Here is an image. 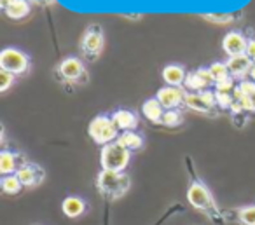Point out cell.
Listing matches in <instances>:
<instances>
[{"mask_svg": "<svg viewBox=\"0 0 255 225\" xmlns=\"http://www.w3.org/2000/svg\"><path fill=\"white\" fill-rule=\"evenodd\" d=\"M98 190L109 199H119L129 189V176L119 171H107L102 169L96 180Z\"/></svg>", "mask_w": 255, "mask_h": 225, "instance_id": "1", "label": "cell"}, {"mask_svg": "<svg viewBox=\"0 0 255 225\" xmlns=\"http://www.w3.org/2000/svg\"><path fill=\"white\" fill-rule=\"evenodd\" d=\"M129 161H131V152L123 147L119 141L103 145L102 152H100V164H102V169H107V171L123 173L128 168Z\"/></svg>", "mask_w": 255, "mask_h": 225, "instance_id": "2", "label": "cell"}, {"mask_svg": "<svg viewBox=\"0 0 255 225\" xmlns=\"http://www.w3.org/2000/svg\"><path fill=\"white\" fill-rule=\"evenodd\" d=\"M88 133L96 145H109L112 141H117V138L121 134L112 115H96L89 122Z\"/></svg>", "mask_w": 255, "mask_h": 225, "instance_id": "3", "label": "cell"}, {"mask_svg": "<svg viewBox=\"0 0 255 225\" xmlns=\"http://www.w3.org/2000/svg\"><path fill=\"white\" fill-rule=\"evenodd\" d=\"M30 68V60L23 51L16 47H5L0 53V70H5L12 75H21Z\"/></svg>", "mask_w": 255, "mask_h": 225, "instance_id": "4", "label": "cell"}, {"mask_svg": "<svg viewBox=\"0 0 255 225\" xmlns=\"http://www.w3.org/2000/svg\"><path fill=\"white\" fill-rule=\"evenodd\" d=\"M187 201L196 208V210L206 211L208 217L210 215H212V217H217V215H219V211H217V208H215V203H213V199H212V194H210L208 189H206L201 182H198V180H194V182L189 185Z\"/></svg>", "mask_w": 255, "mask_h": 225, "instance_id": "5", "label": "cell"}, {"mask_svg": "<svg viewBox=\"0 0 255 225\" xmlns=\"http://www.w3.org/2000/svg\"><path fill=\"white\" fill-rule=\"evenodd\" d=\"M105 46V37H103V28L100 25H89L88 30L84 32L81 40V49L86 56H89L91 60H95L96 56H100Z\"/></svg>", "mask_w": 255, "mask_h": 225, "instance_id": "6", "label": "cell"}, {"mask_svg": "<svg viewBox=\"0 0 255 225\" xmlns=\"http://www.w3.org/2000/svg\"><path fill=\"white\" fill-rule=\"evenodd\" d=\"M58 74L67 82L82 84V82L88 81V77H86V75H88L86 74V68L79 58H65L60 63V67H58Z\"/></svg>", "mask_w": 255, "mask_h": 225, "instance_id": "7", "label": "cell"}, {"mask_svg": "<svg viewBox=\"0 0 255 225\" xmlns=\"http://www.w3.org/2000/svg\"><path fill=\"white\" fill-rule=\"evenodd\" d=\"M185 95L187 93L182 88H173V86H164L157 91L156 98L161 105L164 107V110H177L180 105H184Z\"/></svg>", "mask_w": 255, "mask_h": 225, "instance_id": "8", "label": "cell"}, {"mask_svg": "<svg viewBox=\"0 0 255 225\" xmlns=\"http://www.w3.org/2000/svg\"><path fill=\"white\" fill-rule=\"evenodd\" d=\"M184 86H185V89H189L191 93L206 91L210 86H213V79H212V74H210V68L203 67L194 72H189Z\"/></svg>", "mask_w": 255, "mask_h": 225, "instance_id": "9", "label": "cell"}, {"mask_svg": "<svg viewBox=\"0 0 255 225\" xmlns=\"http://www.w3.org/2000/svg\"><path fill=\"white\" fill-rule=\"evenodd\" d=\"M26 162L28 161L23 159V155H19L18 152H14V150L4 148V150L0 152V173H2V176L16 175L18 169H21Z\"/></svg>", "mask_w": 255, "mask_h": 225, "instance_id": "10", "label": "cell"}, {"mask_svg": "<svg viewBox=\"0 0 255 225\" xmlns=\"http://www.w3.org/2000/svg\"><path fill=\"white\" fill-rule=\"evenodd\" d=\"M247 44H248L247 37H245L241 32L233 30V32L226 33V37H224L222 49L229 58L240 56V54H245V51H247Z\"/></svg>", "mask_w": 255, "mask_h": 225, "instance_id": "11", "label": "cell"}, {"mask_svg": "<svg viewBox=\"0 0 255 225\" xmlns=\"http://www.w3.org/2000/svg\"><path fill=\"white\" fill-rule=\"evenodd\" d=\"M227 68H229V74L233 75L234 79H240V81H245L248 74H250L252 67H254V61L247 56V54H240V56H233L226 61Z\"/></svg>", "mask_w": 255, "mask_h": 225, "instance_id": "12", "label": "cell"}, {"mask_svg": "<svg viewBox=\"0 0 255 225\" xmlns=\"http://www.w3.org/2000/svg\"><path fill=\"white\" fill-rule=\"evenodd\" d=\"M18 178L23 183V187H35L44 180V169L33 162H26L21 169H18Z\"/></svg>", "mask_w": 255, "mask_h": 225, "instance_id": "13", "label": "cell"}, {"mask_svg": "<svg viewBox=\"0 0 255 225\" xmlns=\"http://www.w3.org/2000/svg\"><path fill=\"white\" fill-rule=\"evenodd\" d=\"M112 119L116 122V126L119 127V131H135L138 127V117L135 112L126 109H119L112 113Z\"/></svg>", "mask_w": 255, "mask_h": 225, "instance_id": "14", "label": "cell"}, {"mask_svg": "<svg viewBox=\"0 0 255 225\" xmlns=\"http://www.w3.org/2000/svg\"><path fill=\"white\" fill-rule=\"evenodd\" d=\"M187 79V72L180 65H166L163 68V81L166 82V86H173V88H180L185 84Z\"/></svg>", "mask_w": 255, "mask_h": 225, "instance_id": "15", "label": "cell"}, {"mask_svg": "<svg viewBox=\"0 0 255 225\" xmlns=\"http://www.w3.org/2000/svg\"><path fill=\"white\" fill-rule=\"evenodd\" d=\"M2 7L11 19H23L30 14V4L26 0H4Z\"/></svg>", "mask_w": 255, "mask_h": 225, "instance_id": "16", "label": "cell"}, {"mask_svg": "<svg viewBox=\"0 0 255 225\" xmlns=\"http://www.w3.org/2000/svg\"><path fill=\"white\" fill-rule=\"evenodd\" d=\"M164 112H166V110H164V107L157 102V98H149L147 102H143V105H142L143 117L149 119L150 122H154V124H161Z\"/></svg>", "mask_w": 255, "mask_h": 225, "instance_id": "17", "label": "cell"}, {"mask_svg": "<svg viewBox=\"0 0 255 225\" xmlns=\"http://www.w3.org/2000/svg\"><path fill=\"white\" fill-rule=\"evenodd\" d=\"M61 210H63V213L68 218H77L86 211V203L81 197H74V196L65 197L63 203H61Z\"/></svg>", "mask_w": 255, "mask_h": 225, "instance_id": "18", "label": "cell"}, {"mask_svg": "<svg viewBox=\"0 0 255 225\" xmlns=\"http://www.w3.org/2000/svg\"><path fill=\"white\" fill-rule=\"evenodd\" d=\"M184 105L187 107V109L196 110V112H199V113H210L213 109V107H210L208 103H206V100L201 96V93H187V95H185Z\"/></svg>", "mask_w": 255, "mask_h": 225, "instance_id": "19", "label": "cell"}, {"mask_svg": "<svg viewBox=\"0 0 255 225\" xmlns=\"http://www.w3.org/2000/svg\"><path fill=\"white\" fill-rule=\"evenodd\" d=\"M117 141H119L123 147H126L129 152L140 150V148L143 147V138L140 136L136 131H123V133L119 134V138H117Z\"/></svg>", "mask_w": 255, "mask_h": 225, "instance_id": "20", "label": "cell"}, {"mask_svg": "<svg viewBox=\"0 0 255 225\" xmlns=\"http://www.w3.org/2000/svg\"><path fill=\"white\" fill-rule=\"evenodd\" d=\"M0 187H2V190H4L5 194H9V196H16V194L21 192L23 183L19 182L18 175H7V176H2Z\"/></svg>", "mask_w": 255, "mask_h": 225, "instance_id": "21", "label": "cell"}, {"mask_svg": "<svg viewBox=\"0 0 255 225\" xmlns=\"http://www.w3.org/2000/svg\"><path fill=\"white\" fill-rule=\"evenodd\" d=\"M210 74H212V79H213V86L217 84V82L224 81V79L231 77L229 74V68H227L226 63H220V61H215V63L210 65Z\"/></svg>", "mask_w": 255, "mask_h": 225, "instance_id": "22", "label": "cell"}, {"mask_svg": "<svg viewBox=\"0 0 255 225\" xmlns=\"http://www.w3.org/2000/svg\"><path fill=\"white\" fill-rule=\"evenodd\" d=\"M238 220L243 225H255V204L240 208L238 210Z\"/></svg>", "mask_w": 255, "mask_h": 225, "instance_id": "23", "label": "cell"}, {"mask_svg": "<svg viewBox=\"0 0 255 225\" xmlns=\"http://www.w3.org/2000/svg\"><path fill=\"white\" fill-rule=\"evenodd\" d=\"M236 91L240 93V95L247 96V98L250 100V102L254 103V107H255V82L240 81V84L236 86Z\"/></svg>", "mask_w": 255, "mask_h": 225, "instance_id": "24", "label": "cell"}, {"mask_svg": "<svg viewBox=\"0 0 255 225\" xmlns=\"http://www.w3.org/2000/svg\"><path fill=\"white\" fill-rule=\"evenodd\" d=\"M180 122H182V115L178 110H166L163 115V120H161V124H164L168 127H177Z\"/></svg>", "mask_w": 255, "mask_h": 225, "instance_id": "25", "label": "cell"}, {"mask_svg": "<svg viewBox=\"0 0 255 225\" xmlns=\"http://www.w3.org/2000/svg\"><path fill=\"white\" fill-rule=\"evenodd\" d=\"M215 100H217V105L222 110H231V107H233V103H234V96L231 95V93L215 91Z\"/></svg>", "mask_w": 255, "mask_h": 225, "instance_id": "26", "label": "cell"}, {"mask_svg": "<svg viewBox=\"0 0 255 225\" xmlns=\"http://www.w3.org/2000/svg\"><path fill=\"white\" fill-rule=\"evenodd\" d=\"M234 89H236V79H234L233 75L215 84V91H219V93H231V91H234Z\"/></svg>", "mask_w": 255, "mask_h": 225, "instance_id": "27", "label": "cell"}, {"mask_svg": "<svg viewBox=\"0 0 255 225\" xmlns=\"http://www.w3.org/2000/svg\"><path fill=\"white\" fill-rule=\"evenodd\" d=\"M12 82H14V75L5 70H0V91L5 93L12 86Z\"/></svg>", "mask_w": 255, "mask_h": 225, "instance_id": "28", "label": "cell"}, {"mask_svg": "<svg viewBox=\"0 0 255 225\" xmlns=\"http://www.w3.org/2000/svg\"><path fill=\"white\" fill-rule=\"evenodd\" d=\"M203 18L210 23H217V25H226V23H231L234 19L231 14H205Z\"/></svg>", "mask_w": 255, "mask_h": 225, "instance_id": "29", "label": "cell"}, {"mask_svg": "<svg viewBox=\"0 0 255 225\" xmlns=\"http://www.w3.org/2000/svg\"><path fill=\"white\" fill-rule=\"evenodd\" d=\"M248 58L255 63V39H248V44H247V51H245Z\"/></svg>", "mask_w": 255, "mask_h": 225, "instance_id": "30", "label": "cell"}, {"mask_svg": "<svg viewBox=\"0 0 255 225\" xmlns=\"http://www.w3.org/2000/svg\"><path fill=\"white\" fill-rule=\"evenodd\" d=\"M248 77H250L252 82H255V63H254V67H252V70H250V74H248Z\"/></svg>", "mask_w": 255, "mask_h": 225, "instance_id": "31", "label": "cell"}]
</instances>
